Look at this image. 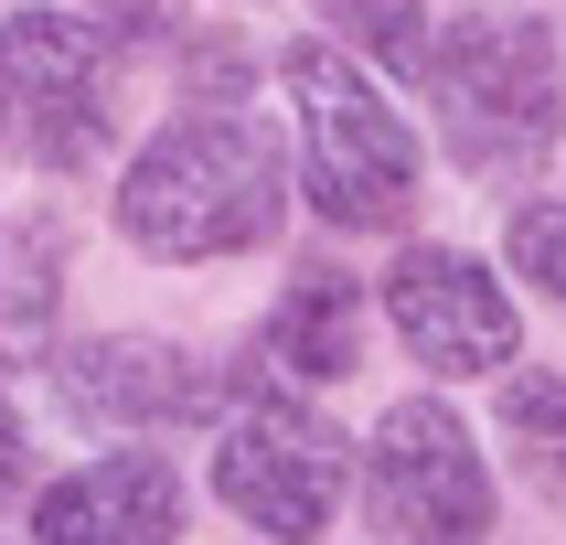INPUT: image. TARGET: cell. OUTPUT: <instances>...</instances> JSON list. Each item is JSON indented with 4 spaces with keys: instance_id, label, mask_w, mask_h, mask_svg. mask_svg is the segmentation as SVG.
Masks as SVG:
<instances>
[{
    "instance_id": "1",
    "label": "cell",
    "mask_w": 566,
    "mask_h": 545,
    "mask_svg": "<svg viewBox=\"0 0 566 545\" xmlns=\"http://www.w3.org/2000/svg\"><path fill=\"white\" fill-rule=\"evenodd\" d=\"M118 224L150 256H235L279 235V150L247 118H171L118 182Z\"/></svg>"
},
{
    "instance_id": "2",
    "label": "cell",
    "mask_w": 566,
    "mask_h": 545,
    "mask_svg": "<svg viewBox=\"0 0 566 545\" xmlns=\"http://www.w3.org/2000/svg\"><path fill=\"white\" fill-rule=\"evenodd\" d=\"M428 96H439V139L471 182H524L556 150V43L524 11H481L428 43Z\"/></svg>"
},
{
    "instance_id": "3",
    "label": "cell",
    "mask_w": 566,
    "mask_h": 545,
    "mask_svg": "<svg viewBox=\"0 0 566 545\" xmlns=\"http://www.w3.org/2000/svg\"><path fill=\"white\" fill-rule=\"evenodd\" d=\"M279 75H289V107H300V182H311V203L332 224H353V235L407 224L417 139H407V118L364 86V64H343L332 43H300Z\"/></svg>"
},
{
    "instance_id": "4",
    "label": "cell",
    "mask_w": 566,
    "mask_h": 545,
    "mask_svg": "<svg viewBox=\"0 0 566 545\" xmlns=\"http://www.w3.org/2000/svg\"><path fill=\"white\" fill-rule=\"evenodd\" d=\"M364 503L396 545H481L492 535V471H481L471 428L428 396L375 428V460H364Z\"/></svg>"
},
{
    "instance_id": "5",
    "label": "cell",
    "mask_w": 566,
    "mask_h": 545,
    "mask_svg": "<svg viewBox=\"0 0 566 545\" xmlns=\"http://www.w3.org/2000/svg\"><path fill=\"white\" fill-rule=\"evenodd\" d=\"M0 128L43 171L96 160V139H107V54H96V22H64V11L0 22Z\"/></svg>"
},
{
    "instance_id": "6",
    "label": "cell",
    "mask_w": 566,
    "mask_h": 545,
    "mask_svg": "<svg viewBox=\"0 0 566 545\" xmlns=\"http://www.w3.org/2000/svg\"><path fill=\"white\" fill-rule=\"evenodd\" d=\"M343 481H353L343 439H332L311 407H289V396L235 407V428H224V449H214V492L279 545H311L321 524H332V503H343Z\"/></svg>"
},
{
    "instance_id": "7",
    "label": "cell",
    "mask_w": 566,
    "mask_h": 545,
    "mask_svg": "<svg viewBox=\"0 0 566 545\" xmlns=\"http://www.w3.org/2000/svg\"><path fill=\"white\" fill-rule=\"evenodd\" d=\"M385 321H396V343H407L428 375H492V364H513V300H503V279H492L481 256H460V247L396 256Z\"/></svg>"
},
{
    "instance_id": "8",
    "label": "cell",
    "mask_w": 566,
    "mask_h": 545,
    "mask_svg": "<svg viewBox=\"0 0 566 545\" xmlns=\"http://www.w3.org/2000/svg\"><path fill=\"white\" fill-rule=\"evenodd\" d=\"M64 407L86 417V428H171V417H203L214 407V375L192 364V353L150 343V332H107V343H75L54 364Z\"/></svg>"
},
{
    "instance_id": "9",
    "label": "cell",
    "mask_w": 566,
    "mask_h": 545,
    "mask_svg": "<svg viewBox=\"0 0 566 545\" xmlns=\"http://www.w3.org/2000/svg\"><path fill=\"white\" fill-rule=\"evenodd\" d=\"M32 535L43 545H171L182 535V471L150 460V449L86 460L75 481H54L32 503Z\"/></svg>"
},
{
    "instance_id": "10",
    "label": "cell",
    "mask_w": 566,
    "mask_h": 545,
    "mask_svg": "<svg viewBox=\"0 0 566 545\" xmlns=\"http://www.w3.org/2000/svg\"><path fill=\"white\" fill-rule=\"evenodd\" d=\"M268 364H279V375H311V385L353 375V364H364V289H353L343 268H311V279L268 311Z\"/></svg>"
},
{
    "instance_id": "11",
    "label": "cell",
    "mask_w": 566,
    "mask_h": 545,
    "mask_svg": "<svg viewBox=\"0 0 566 545\" xmlns=\"http://www.w3.org/2000/svg\"><path fill=\"white\" fill-rule=\"evenodd\" d=\"M54 268H64V235H54V224L0 235V364L43 353V332H54V300H64Z\"/></svg>"
},
{
    "instance_id": "12",
    "label": "cell",
    "mask_w": 566,
    "mask_h": 545,
    "mask_svg": "<svg viewBox=\"0 0 566 545\" xmlns=\"http://www.w3.org/2000/svg\"><path fill=\"white\" fill-rule=\"evenodd\" d=\"M503 439L524 449V471L566 492V375H513L503 385Z\"/></svg>"
},
{
    "instance_id": "13",
    "label": "cell",
    "mask_w": 566,
    "mask_h": 545,
    "mask_svg": "<svg viewBox=\"0 0 566 545\" xmlns=\"http://www.w3.org/2000/svg\"><path fill=\"white\" fill-rule=\"evenodd\" d=\"M332 22L364 43L375 64H396V75H428V11L417 0H321Z\"/></svg>"
},
{
    "instance_id": "14",
    "label": "cell",
    "mask_w": 566,
    "mask_h": 545,
    "mask_svg": "<svg viewBox=\"0 0 566 545\" xmlns=\"http://www.w3.org/2000/svg\"><path fill=\"white\" fill-rule=\"evenodd\" d=\"M513 268H524L545 300H566V203H524V214H513Z\"/></svg>"
},
{
    "instance_id": "15",
    "label": "cell",
    "mask_w": 566,
    "mask_h": 545,
    "mask_svg": "<svg viewBox=\"0 0 566 545\" xmlns=\"http://www.w3.org/2000/svg\"><path fill=\"white\" fill-rule=\"evenodd\" d=\"M22 481V428H11V407H0V492Z\"/></svg>"
},
{
    "instance_id": "16",
    "label": "cell",
    "mask_w": 566,
    "mask_h": 545,
    "mask_svg": "<svg viewBox=\"0 0 566 545\" xmlns=\"http://www.w3.org/2000/svg\"><path fill=\"white\" fill-rule=\"evenodd\" d=\"M96 11H107V22H118V32H139V22H160V0H96Z\"/></svg>"
}]
</instances>
